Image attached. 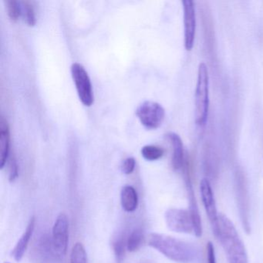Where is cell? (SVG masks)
Wrapping results in <instances>:
<instances>
[{
  "label": "cell",
  "mask_w": 263,
  "mask_h": 263,
  "mask_svg": "<svg viewBox=\"0 0 263 263\" xmlns=\"http://www.w3.org/2000/svg\"><path fill=\"white\" fill-rule=\"evenodd\" d=\"M144 235L140 229H135L129 235L127 241V249L129 252H136L142 246Z\"/></svg>",
  "instance_id": "2e32d148"
},
{
  "label": "cell",
  "mask_w": 263,
  "mask_h": 263,
  "mask_svg": "<svg viewBox=\"0 0 263 263\" xmlns=\"http://www.w3.org/2000/svg\"><path fill=\"white\" fill-rule=\"evenodd\" d=\"M181 172H182L186 192H187V200H189V210L192 215V221H193L194 235L197 237H201L202 235V224H201L199 209H198V203H197L195 191H194L189 155L186 158L185 162H184Z\"/></svg>",
  "instance_id": "5b68a950"
},
{
  "label": "cell",
  "mask_w": 263,
  "mask_h": 263,
  "mask_svg": "<svg viewBox=\"0 0 263 263\" xmlns=\"http://www.w3.org/2000/svg\"><path fill=\"white\" fill-rule=\"evenodd\" d=\"M121 202L123 209L127 212H135L138 204V193L135 187L127 185L121 192Z\"/></svg>",
  "instance_id": "9a60e30c"
},
{
  "label": "cell",
  "mask_w": 263,
  "mask_h": 263,
  "mask_svg": "<svg viewBox=\"0 0 263 263\" xmlns=\"http://www.w3.org/2000/svg\"><path fill=\"white\" fill-rule=\"evenodd\" d=\"M200 192H201V199L204 210L207 214L208 218L210 221L212 231L215 237L218 235V214L217 211L216 202H215L214 192L212 191L210 181L208 178H203L200 183Z\"/></svg>",
  "instance_id": "30bf717a"
},
{
  "label": "cell",
  "mask_w": 263,
  "mask_h": 263,
  "mask_svg": "<svg viewBox=\"0 0 263 263\" xmlns=\"http://www.w3.org/2000/svg\"><path fill=\"white\" fill-rule=\"evenodd\" d=\"M9 180L13 182L18 177V164L15 155L10 154L9 156Z\"/></svg>",
  "instance_id": "7402d4cb"
},
{
  "label": "cell",
  "mask_w": 263,
  "mask_h": 263,
  "mask_svg": "<svg viewBox=\"0 0 263 263\" xmlns=\"http://www.w3.org/2000/svg\"><path fill=\"white\" fill-rule=\"evenodd\" d=\"M5 263H9V262H5Z\"/></svg>",
  "instance_id": "d4e9b609"
},
{
  "label": "cell",
  "mask_w": 263,
  "mask_h": 263,
  "mask_svg": "<svg viewBox=\"0 0 263 263\" xmlns=\"http://www.w3.org/2000/svg\"><path fill=\"white\" fill-rule=\"evenodd\" d=\"M70 263H88L85 248L81 243L78 242L73 246L70 254Z\"/></svg>",
  "instance_id": "e0dca14e"
},
{
  "label": "cell",
  "mask_w": 263,
  "mask_h": 263,
  "mask_svg": "<svg viewBox=\"0 0 263 263\" xmlns=\"http://www.w3.org/2000/svg\"><path fill=\"white\" fill-rule=\"evenodd\" d=\"M184 10V47L187 51H191L195 44L196 32V13L195 4L191 0L182 1Z\"/></svg>",
  "instance_id": "8fae6325"
},
{
  "label": "cell",
  "mask_w": 263,
  "mask_h": 263,
  "mask_svg": "<svg viewBox=\"0 0 263 263\" xmlns=\"http://www.w3.org/2000/svg\"><path fill=\"white\" fill-rule=\"evenodd\" d=\"M10 134L8 122L4 117L0 120V167L4 168L10 156Z\"/></svg>",
  "instance_id": "4fadbf2b"
},
{
  "label": "cell",
  "mask_w": 263,
  "mask_h": 263,
  "mask_svg": "<svg viewBox=\"0 0 263 263\" xmlns=\"http://www.w3.org/2000/svg\"><path fill=\"white\" fill-rule=\"evenodd\" d=\"M125 246H127V242L125 244V241L123 238L117 239L113 243L114 252L118 263H121L124 259V255H125Z\"/></svg>",
  "instance_id": "44dd1931"
},
{
  "label": "cell",
  "mask_w": 263,
  "mask_h": 263,
  "mask_svg": "<svg viewBox=\"0 0 263 263\" xmlns=\"http://www.w3.org/2000/svg\"><path fill=\"white\" fill-rule=\"evenodd\" d=\"M167 140L172 147V164L175 171L182 170L183 166L187 156V152L184 151L182 140L178 134L170 132L166 135Z\"/></svg>",
  "instance_id": "7c38bea8"
},
{
  "label": "cell",
  "mask_w": 263,
  "mask_h": 263,
  "mask_svg": "<svg viewBox=\"0 0 263 263\" xmlns=\"http://www.w3.org/2000/svg\"><path fill=\"white\" fill-rule=\"evenodd\" d=\"M22 7V13L24 19L27 21L29 26H34L36 24V13H35L34 5L32 1H22L21 2Z\"/></svg>",
  "instance_id": "ac0fdd59"
},
{
  "label": "cell",
  "mask_w": 263,
  "mask_h": 263,
  "mask_svg": "<svg viewBox=\"0 0 263 263\" xmlns=\"http://www.w3.org/2000/svg\"><path fill=\"white\" fill-rule=\"evenodd\" d=\"M136 114L141 124L148 129L159 127L165 116L164 107L158 103L151 101H146L140 104Z\"/></svg>",
  "instance_id": "8992f818"
},
{
  "label": "cell",
  "mask_w": 263,
  "mask_h": 263,
  "mask_svg": "<svg viewBox=\"0 0 263 263\" xmlns=\"http://www.w3.org/2000/svg\"><path fill=\"white\" fill-rule=\"evenodd\" d=\"M165 222L171 231L177 233L194 234V224L189 210L170 209L165 212Z\"/></svg>",
  "instance_id": "9c48e42d"
},
{
  "label": "cell",
  "mask_w": 263,
  "mask_h": 263,
  "mask_svg": "<svg viewBox=\"0 0 263 263\" xmlns=\"http://www.w3.org/2000/svg\"><path fill=\"white\" fill-rule=\"evenodd\" d=\"M162 147L155 145H146L141 149L142 156L147 161H156L164 155Z\"/></svg>",
  "instance_id": "d6986e66"
},
{
  "label": "cell",
  "mask_w": 263,
  "mask_h": 263,
  "mask_svg": "<svg viewBox=\"0 0 263 263\" xmlns=\"http://www.w3.org/2000/svg\"><path fill=\"white\" fill-rule=\"evenodd\" d=\"M71 73L80 100L84 105L90 107L93 103V93L88 73L78 63L72 64Z\"/></svg>",
  "instance_id": "52a82bcc"
},
{
  "label": "cell",
  "mask_w": 263,
  "mask_h": 263,
  "mask_svg": "<svg viewBox=\"0 0 263 263\" xmlns=\"http://www.w3.org/2000/svg\"><path fill=\"white\" fill-rule=\"evenodd\" d=\"M6 4L10 19L13 21H17L22 13L21 2H18L16 0H7Z\"/></svg>",
  "instance_id": "ffe728a7"
},
{
  "label": "cell",
  "mask_w": 263,
  "mask_h": 263,
  "mask_svg": "<svg viewBox=\"0 0 263 263\" xmlns=\"http://www.w3.org/2000/svg\"><path fill=\"white\" fill-rule=\"evenodd\" d=\"M149 246L172 261L192 263L198 256V249L187 241L164 234L151 233L147 237Z\"/></svg>",
  "instance_id": "6da1fadb"
},
{
  "label": "cell",
  "mask_w": 263,
  "mask_h": 263,
  "mask_svg": "<svg viewBox=\"0 0 263 263\" xmlns=\"http://www.w3.org/2000/svg\"><path fill=\"white\" fill-rule=\"evenodd\" d=\"M206 249H207V263H216L215 247L211 241L207 243Z\"/></svg>",
  "instance_id": "cb8c5ba5"
},
{
  "label": "cell",
  "mask_w": 263,
  "mask_h": 263,
  "mask_svg": "<svg viewBox=\"0 0 263 263\" xmlns=\"http://www.w3.org/2000/svg\"><path fill=\"white\" fill-rule=\"evenodd\" d=\"M34 229L35 218L32 217L30 221H29L28 226H27L25 232L23 234L18 242L16 243V246L13 249V252H12V255H13V258H15L16 261H21L22 260L24 253L27 250V246H28L29 241L31 239Z\"/></svg>",
  "instance_id": "5bb4252c"
},
{
  "label": "cell",
  "mask_w": 263,
  "mask_h": 263,
  "mask_svg": "<svg viewBox=\"0 0 263 263\" xmlns=\"http://www.w3.org/2000/svg\"><path fill=\"white\" fill-rule=\"evenodd\" d=\"M217 237L226 254L229 263H249L247 252L232 221L222 213L218 216Z\"/></svg>",
  "instance_id": "7a4b0ae2"
},
{
  "label": "cell",
  "mask_w": 263,
  "mask_h": 263,
  "mask_svg": "<svg viewBox=\"0 0 263 263\" xmlns=\"http://www.w3.org/2000/svg\"><path fill=\"white\" fill-rule=\"evenodd\" d=\"M52 234L53 253L58 257H64L67 254L69 241V221L65 214L58 215L53 224Z\"/></svg>",
  "instance_id": "ba28073f"
},
{
  "label": "cell",
  "mask_w": 263,
  "mask_h": 263,
  "mask_svg": "<svg viewBox=\"0 0 263 263\" xmlns=\"http://www.w3.org/2000/svg\"><path fill=\"white\" fill-rule=\"evenodd\" d=\"M195 123L198 127L206 125L209 109V76L204 63L198 66V79L195 93Z\"/></svg>",
  "instance_id": "3957f363"
},
{
  "label": "cell",
  "mask_w": 263,
  "mask_h": 263,
  "mask_svg": "<svg viewBox=\"0 0 263 263\" xmlns=\"http://www.w3.org/2000/svg\"><path fill=\"white\" fill-rule=\"evenodd\" d=\"M135 159L134 158H127V159L124 160L123 162L122 166H121V170L123 173L125 175H130L135 170Z\"/></svg>",
  "instance_id": "603a6c76"
},
{
  "label": "cell",
  "mask_w": 263,
  "mask_h": 263,
  "mask_svg": "<svg viewBox=\"0 0 263 263\" xmlns=\"http://www.w3.org/2000/svg\"><path fill=\"white\" fill-rule=\"evenodd\" d=\"M235 196L241 224L246 233L249 234L251 226L249 190L246 177L241 171H237L235 175Z\"/></svg>",
  "instance_id": "277c9868"
}]
</instances>
